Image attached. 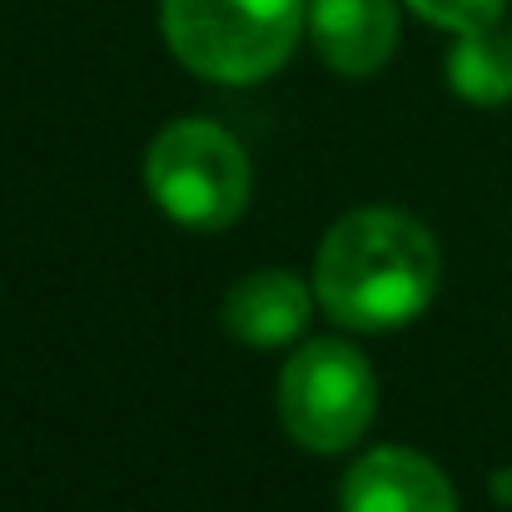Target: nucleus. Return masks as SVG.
I'll return each instance as SVG.
<instances>
[{"label": "nucleus", "mask_w": 512, "mask_h": 512, "mask_svg": "<svg viewBox=\"0 0 512 512\" xmlns=\"http://www.w3.org/2000/svg\"><path fill=\"white\" fill-rule=\"evenodd\" d=\"M145 179L155 204L184 229H229L249 204V155L209 120H179L160 130Z\"/></svg>", "instance_id": "3"}, {"label": "nucleus", "mask_w": 512, "mask_h": 512, "mask_svg": "<svg viewBox=\"0 0 512 512\" xmlns=\"http://www.w3.org/2000/svg\"><path fill=\"white\" fill-rule=\"evenodd\" d=\"M343 512H458V498L423 453L373 448L343 478Z\"/></svg>", "instance_id": "5"}, {"label": "nucleus", "mask_w": 512, "mask_h": 512, "mask_svg": "<svg viewBox=\"0 0 512 512\" xmlns=\"http://www.w3.org/2000/svg\"><path fill=\"white\" fill-rule=\"evenodd\" d=\"M309 30L319 55L343 75H373L398 40L393 0H309Z\"/></svg>", "instance_id": "6"}, {"label": "nucleus", "mask_w": 512, "mask_h": 512, "mask_svg": "<svg viewBox=\"0 0 512 512\" xmlns=\"http://www.w3.org/2000/svg\"><path fill=\"white\" fill-rule=\"evenodd\" d=\"M448 80L473 105H508L512 100V40H503L493 25L463 30L448 55Z\"/></svg>", "instance_id": "8"}, {"label": "nucleus", "mask_w": 512, "mask_h": 512, "mask_svg": "<svg viewBox=\"0 0 512 512\" xmlns=\"http://www.w3.org/2000/svg\"><path fill=\"white\" fill-rule=\"evenodd\" d=\"M423 20H433V25H443V30H453V35H463V30H483V25H498V15H503V5L508 0H408Z\"/></svg>", "instance_id": "9"}, {"label": "nucleus", "mask_w": 512, "mask_h": 512, "mask_svg": "<svg viewBox=\"0 0 512 512\" xmlns=\"http://www.w3.org/2000/svg\"><path fill=\"white\" fill-rule=\"evenodd\" d=\"M373 368L348 343H304L279 378V418L294 443L314 453H343L373 418Z\"/></svg>", "instance_id": "4"}, {"label": "nucleus", "mask_w": 512, "mask_h": 512, "mask_svg": "<svg viewBox=\"0 0 512 512\" xmlns=\"http://www.w3.org/2000/svg\"><path fill=\"white\" fill-rule=\"evenodd\" d=\"M438 244L398 209L343 214L319 244L314 294L343 329H398L438 294Z\"/></svg>", "instance_id": "1"}, {"label": "nucleus", "mask_w": 512, "mask_h": 512, "mask_svg": "<svg viewBox=\"0 0 512 512\" xmlns=\"http://www.w3.org/2000/svg\"><path fill=\"white\" fill-rule=\"evenodd\" d=\"M314 299L319 294H309L294 274H279V269L249 274L224 299V329L229 339L249 343V348H279L304 334Z\"/></svg>", "instance_id": "7"}, {"label": "nucleus", "mask_w": 512, "mask_h": 512, "mask_svg": "<svg viewBox=\"0 0 512 512\" xmlns=\"http://www.w3.org/2000/svg\"><path fill=\"white\" fill-rule=\"evenodd\" d=\"M170 50L204 80L249 85L274 75L304 20V0H165Z\"/></svg>", "instance_id": "2"}]
</instances>
